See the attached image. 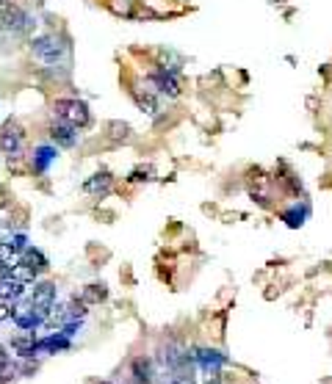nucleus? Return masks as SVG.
Here are the masks:
<instances>
[{"mask_svg":"<svg viewBox=\"0 0 332 384\" xmlns=\"http://www.w3.org/2000/svg\"><path fill=\"white\" fill-rule=\"evenodd\" d=\"M175 384H186V382H180V379H178V382H175Z\"/></svg>","mask_w":332,"mask_h":384,"instance_id":"19","label":"nucleus"},{"mask_svg":"<svg viewBox=\"0 0 332 384\" xmlns=\"http://www.w3.org/2000/svg\"><path fill=\"white\" fill-rule=\"evenodd\" d=\"M133 97H136V105L142 108L144 114H155V111H158V102H155L150 94H139V91H136Z\"/></svg>","mask_w":332,"mask_h":384,"instance_id":"15","label":"nucleus"},{"mask_svg":"<svg viewBox=\"0 0 332 384\" xmlns=\"http://www.w3.org/2000/svg\"><path fill=\"white\" fill-rule=\"evenodd\" d=\"M108 135H111V141H128L131 125L128 122H108Z\"/></svg>","mask_w":332,"mask_h":384,"instance_id":"13","label":"nucleus"},{"mask_svg":"<svg viewBox=\"0 0 332 384\" xmlns=\"http://www.w3.org/2000/svg\"><path fill=\"white\" fill-rule=\"evenodd\" d=\"M6 274H8L11 279H17V282H22V285H28V282H34V279H36V271H34V268H31L28 263H22V260H20V263H17L14 268H8Z\"/></svg>","mask_w":332,"mask_h":384,"instance_id":"8","label":"nucleus"},{"mask_svg":"<svg viewBox=\"0 0 332 384\" xmlns=\"http://www.w3.org/2000/svg\"><path fill=\"white\" fill-rule=\"evenodd\" d=\"M53 301H55V285L53 282H42L34 288L31 293V310L39 315V318H48V312L53 310Z\"/></svg>","mask_w":332,"mask_h":384,"instance_id":"2","label":"nucleus"},{"mask_svg":"<svg viewBox=\"0 0 332 384\" xmlns=\"http://www.w3.org/2000/svg\"><path fill=\"white\" fill-rule=\"evenodd\" d=\"M0 147L8 158H20L22 155V133L14 128L11 122L3 128V135H0Z\"/></svg>","mask_w":332,"mask_h":384,"instance_id":"4","label":"nucleus"},{"mask_svg":"<svg viewBox=\"0 0 332 384\" xmlns=\"http://www.w3.org/2000/svg\"><path fill=\"white\" fill-rule=\"evenodd\" d=\"M14 379V371H11V365L6 362V365H0V384L11 382Z\"/></svg>","mask_w":332,"mask_h":384,"instance_id":"17","label":"nucleus"},{"mask_svg":"<svg viewBox=\"0 0 332 384\" xmlns=\"http://www.w3.org/2000/svg\"><path fill=\"white\" fill-rule=\"evenodd\" d=\"M22 263H28L36 274L48 268V260H45V255H42V252H36V249H25V252H22Z\"/></svg>","mask_w":332,"mask_h":384,"instance_id":"11","label":"nucleus"},{"mask_svg":"<svg viewBox=\"0 0 332 384\" xmlns=\"http://www.w3.org/2000/svg\"><path fill=\"white\" fill-rule=\"evenodd\" d=\"M105 296H108V291H105L102 285H86L84 293H81V299L86 301V304H100Z\"/></svg>","mask_w":332,"mask_h":384,"instance_id":"12","label":"nucleus"},{"mask_svg":"<svg viewBox=\"0 0 332 384\" xmlns=\"http://www.w3.org/2000/svg\"><path fill=\"white\" fill-rule=\"evenodd\" d=\"M25 28V14L20 11V6L0 0V31H22Z\"/></svg>","mask_w":332,"mask_h":384,"instance_id":"3","label":"nucleus"},{"mask_svg":"<svg viewBox=\"0 0 332 384\" xmlns=\"http://www.w3.org/2000/svg\"><path fill=\"white\" fill-rule=\"evenodd\" d=\"M97 384H111V382H97Z\"/></svg>","mask_w":332,"mask_h":384,"instance_id":"20","label":"nucleus"},{"mask_svg":"<svg viewBox=\"0 0 332 384\" xmlns=\"http://www.w3.org/2000/svg\"><path fill=\"white\" fill-rule=\"evenodd\" d=\"M11 318H14V321H17V324H20L22 329H34V326H36V324L42 321V318H39V315H36V312L31 310V304H28V307H17Z\"/></svg>","mask_w":332,"mask_h":384,"instance_id":"7","label":"nucleus"},{"mask_svg":"<svg viewBox=\"0 0 332 384\" xmlns=\"http://www.w3.org/2000/svg\"><path fill=\"white\" fill-rule=\"evenodd\" d=\"M75 130L78 128H72V125H67V122L58 119V125L50 128V138L58 141L61 147H72V144H75Z\"/></svg>","mask_w":332,"mask_h":384,"instance_id":"6","label":"nucleus"},{"mask_svg":"<svg viewBox=\"0 0 332 384\" xmlns=\"http://www.w3.org/2000/svg\"><path fill=\"white\" fill-rule=\"evenodd\" d=\"M111 188V174L108 171H102V174H95L92 180H86V185H84V191L86 194H105Z\"/></svg>","mask_w":332,"mask_h":384,"instance_id":"9","label":"nucleus"},{"mask_svg":"<svg viewBox=\"0 0 332 384\" xmlns=\"http://www.w3.org/2000/svg\"><path fill=\"white\" fill-rule=\"evenodd\" d=\"M53 114H55V119H61V122H67V125H72V128H86L89 119H92L89 105H86L84 100H75V97H69V100H55V102H53Z\"/></svg>","mask_w":332,"mask_h":384,"instance_id":"1","label":"nucleus"},{"mask_svg":"<svg viewBox=\"0 0 332 384\" xmlns=\"http://www.w3.org/2000/svg\"><path fill=\"white\" fill-rule=\"evenodd\" d=\"M22 241L17 238V241H3L0 244V268L3 271H8V268H14L20 260H22Z\"/></svg>","mask_w":332,"mask_h":384,"instance_id":"5","label":"nucleus"},{"mask_svg":"<svg viewBox=\"0 0 332 384\" xmlns=\"http://www.w3.org/2000/svg\"><path fill=\"white\" fill-rule=\"evenodd\" d=\"M22 288H25L22 282H17V279H11V277L6 274V277L0 279V299L8 301V296L17 299V296H22Z\"/></svg>","mask_w":332,"mask_h":384,"instance_id":"10","label":"nucleus"},{"mask_svg":"<svg viewBox=\"0 0 332 384\" xmlns=\"http://www.w3.org/2000/svg\"><path fill=\"white\" fill-rule=\"evenodd\" d=\"M133 371H136V379H139V384L152 382V371H150V362H147V359H136V362H133Z\"/></svg>","mask_w":332,"mask_h":384,"instance_id":"14","label":"nucleus"},{"mask_svg":"<svg viewBox=\"0 0 332 384\" xmlns=\"http://www.w3.org/2000/svg\"><path fill=\"white\" fill-rule=\"evenodd\" d=\"M11 315H14V307H11L6 299H0V321H8Z\"/></svg>","mask_w":332,"mask_h":384,"instance_id":"16","label":"nucleus"},{"mask_svg":"<svg viewBox=\"0 0 332 384\" xmlns=\"http://www.w3.org/2000/svg\"><path fill=\"white\" fill-rule=\"evenodd\" d=\"M6 362H8V354H6V348L0 345V365H6Z\"/></svg>","mask_w":332,"mask_h":384,"instance_id":"18","label":"nucleus"}]
</instances>
